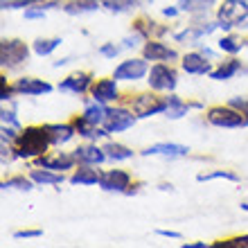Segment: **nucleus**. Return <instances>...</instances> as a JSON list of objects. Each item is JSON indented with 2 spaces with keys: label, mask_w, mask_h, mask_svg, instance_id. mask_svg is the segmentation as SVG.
<instances>
[{
  "label": "nucleus",
  "mask_w": 248,
  "mask_h": 248,
  "mask_svg": "<svg viewBox=\"0 0 248 248\" xmlns=\"http://www.w3.org/2000/svg\"><path fill=\"white\" fill-rule=\"evenodd\" d=\"M149 75V63L147 59H126L113 70V77L118 81H140Z\"/></svg>",
  "instance_id": "6e6552de"
},
{
  "label": "nucleus",
  "mask_w": 248,
  "mask_h": 248,
  "mask_svg": "<svg viewBox=\"0 0 248 248\" xmlns=\"http://www.w3.org/2000/svg\"><path fill=\"white\" fill-rule=\"evenodd\" d=\"M142 57L147 61H174V59H178V52L174 47L160 43L158 39H149V41H144V46H142Z\"/></svg>",
  "instance_id": "2eb2a0df"
},
{
  "label": "nucleus",
  "mask_w": 248,
  "mask_h": 248,
  "mask_svg": "<svg viewBox=\"0 0 248 248\" xmlns=\"http://www.w3.org/2000/svg\"><path fill=\"white\" fill-rule=\"evenodd\" d=\"M147 84H149L151 91H156V93H171L178 84V75L171 65L163 63V61H156L149 68Z\"/></svg>",
  "instance_id": "423d86ee"
},
{
  "label": "nucleus",
  "mask_w": 248,
  "mask_h": 248,
  "mask_svg": "<svg viewBox=\"0 0 248 248\" xmlns=\"http://www.w3.org/2000/svg\"><path fill=\"white\" fill-rule=\"evenodd\" d=\"M183 248H208V244H205V242H192V244L185 242Z\"/></svg>",
  "instance_id": "37998d69"
},
{
  "label": "nucleus",
  "mask_w": 248,
  "mask_h": 248,
  "mask_svg": "<svg viewBox=\"0 0 248 248\" xmlns=\"http://www.w3.org/2000/svg\"><path fill=\"white\" fill-rule=\"evenodd\" d=\"M156 235L160 237H167V239H181V232H176V230H156Z\"/></svg>",
  "instance_id": "a19ab883"
},
{
  "label": "nucleus",
  "mask_w": 248,
  "mask_h": 248,
  "mask_svg": "<svg viewBox=\"0 0 248 248\" xmlns=\"http://www.w3.org/2000/svg\"><path fill=\"white\" fill-rule=\"evenodd\" d=\"M192 104H187L185 99H181L178 95H170L167 97V111H165V118L170 120H181L183 115H187Z\"/></svg>",
  "instance_id": "cd10ccee"
},
{
  "label": "nucleus",
  "mask_w": 248,
  "mask_h": 248,
  "mask_svg": "<svg viewBox=\"0 0 248 248\" xmlns=\"http://www.w3.org/2000/svg\"><path fill=\"white\" fill-rule=\"evenodd\" d=\"M47 136H50V144L52 147H61V144L70 142L72 138L77 136L75 124H46Z\"/></svg>",
  "instance_id": "aec40b11"
},
{
  "label": "nucleus",
  "mask_w": 248,
  "mask_h": 248,
  "mask_svg": "<svg viewBox=\"0 0 248 248\" xmlns=\"http://www.w3.org/2000/svg\"><path fill=\"white\" fill-rule=\"evenodd\" d=\"M136 5H138V0H106L104 9L115 12V14H124V12H131Z\"/></svg>",
  "instance_id": "72a5a7b5"
},
{
  "label": "nucleus",
  "mask_w": 248,
  "mask_h": 248,
  "mask_svg": "<svg viewBox=\"0 0 248 248\" xmlns=\"http://www.w3.org/2000/svg\"><path fill=\"white\" fill-rule=\"evenodd\" d=\"M129 108L136 113L138 118H151V115H160L167 111V97H160L154 93H138L136 97H131Z\"/></svg>",
  "instance_id": "39448f33"
},
{
  "label": "nucleus",
  "mask_w": 248,
  "mask_h": 248,
  "mask_svg": "<svg viewBox=\"0 0 248 248\" xmlns=\"http://www.w3.org/2000/svg\"><path fill=\"white\" fill-rule=\"evenodd\" d=\"M106 113H108V108H106V104H99V102H88V104L84 106V113H81V118L86 120V122L91 124H97V126H104V118Z\"/></svg>",
  "instance_id": "bb28decb"
},
{
  "label": "nucleus",
  "mask_w": 248,
  "mask_h": 248,
  "mask_svg": "<svg viewBox=\"0 0 248 248\" xmlns=\"http://www.w3.org/2000/svg\"><path fill=\"white\" fill-rule=\"evenodd\" d=\"M106 0H70V2H65L61 9L65 14H70V16H79V14H91V12H97L104 7Z\"/></svg>",
  "instance_id": "4be33fe9"
},
{
  "label": "nucleus",
  "mask_w": 248,
  "mask_h": 248,
  "mask_svg": "<svg viewBox=\"0 0 248 248\" xmlns=\"http://www.w3.org/2000/svg\"><path fill=\"white\" fill-rule=\"evenodd\" d=\"M237 72H242V61L228 59V61H223L219 68H215V70L210 72V79H215V81H228V79L235 77Z\"/></svg>",
  "instance_id": "a878e982"
},
{
  "label": "nucleus",
  "mask_w": 248,
  "mask_h": 248,
  "mask_svg": "<svg viewBox=\"0 0 248 248\" xmlns=\"http://www.w3.org/2000/svg\"><path fill=\"white\" fill-rule=\"evenodd\" d=\"M16 95H25V97H39V95H47L52 93V84H47L46 79L36 77H20L12 84Z\"/></svg>",
  "instance_id": "9b49d317"
},
{
  "label": "nucleus",
  "mask_w": 248,
  "mask_h": 248,
  "mask_svg": "<svg viewBox=\"0 0 248 248\" xmlns=\"http://www.w3.org/2000/svg\"><path fill=\"white\" fill-rule=\"evenodd\" d=\"M77 163L75 154H65V151H57V154H43L36 158V167H47L54 171H65L72 170Z\"/></svg>",
  "instance_id": "ddd939ff"
},
{
  "label": "nucleus",
  "mask_w": 248,
  "mask_h": 248,
  "mask_svg": "<svg viewBox=\"0 0 248 248\" xmlns=\"http://www.w3.org/2000/svg\"><path fill=\"white\" fill-rule=\"evenodd\" d=\"M43 235V230H18L14 232V239H36Z\"/></svg>",
  "instance_id": "58836bf2"
},
{
  "label": "nucleus",
  "mask_w": 248,
  "mask_h": 248,
  "mask_svg": "<svg viewBox=\"0 0 248 248\" xmlns=\"http://www.w3.org/2000/svg\"><path fill=\"white\" fill-rule=\"evenodd\" d=\"M47 0H2V9H25V7L43 5Z\"/></svg>",
  "instance_id": "f704fd0d"
},
{
  "label": "nucleus",
  "mask_w": 248,
  "mask_h": 248,
  "mask_svg": "<svg viewBox=\"0 0 248 248\" xmlns=\"http://www.w3.org/2000/svg\"><path fill=\"white\" fill-rule=\"evenodd\" d=\"M215 248H248V235L232 237V239H226V242H217Z\"/></svg>",
  "instance_id": "c9c22d12"
},
{
  "label": "nucleus",
  "mask_w": 248,
  "mask_h": 248,
  "mask_svg": "<svg viewBox=\"0 0 248 248\" xmlns=\"http://www.w3.org/2000/svg\"><path fill=\"white\" fill-rule=\"evenodd\" d=\"M99 187L104 192H118V194H129L131 189V174L124 170H108L102 171Z\"/></svg>",
  "instance_id": "1a4fd4ad"
},
{
  "label": "nucleus",
  "mask_w": 248,
  "mask_h": 248,
  "mask_svg": "<svg viewBox=\"0 0 248 248\" xmlns=\"http://www.w3.org/2000/svg\"><path fill=\"white\" fill-rule=\"evenodd\" d=\"M2 124H14V126H20L18 120H16V113L12 111V108H2Z\"/></svg>",
  "instance_id": "ea45409f"
},
{
  "label": "nucleus",
  "mask_w": 248,
  "mask_h": 248,
  "mask_svg": "<svg viewBox=\"0 0 248 248\" xmlns=\"http://www.w3.org/2000/svg\"><path fill=\"white\" fill-rule=\"evenodd\" d=\"M120 50H122V47L115 46V43H104V46H99V54L106 57V59H115L120 54Z\"/></svg>",
  "instance_id": "e433bc0d"
},
{
  "label": "nucleus",
  "mask_w": 248,
  "mask_h": 248,
  "mask_svg": "<svg viewBox=\"0 0 248 248\" xmlns=\"http://www.w3.org/2000/svg\"><path fill=\"white\" fill-rule=\"evenodd\" d=\"M163 14H165V16H170V18H174V16H178V14H181V9H178V7H165Z\"/></svg>",
  "instance_id": "79ce46f5"
},
{
  "label": "nucleus",
  "mask_w": 248,
  "mask_h": 248,
  "mask_svg": "<svg viewBox=\"0 0 248 248\" xmlns=\"http://www.w3.org/2000/svg\"><path fill=\"white\" fill-rule=\"evenodd\" d=\"M219 27V23H192V25H185L183 32H176L174 34V39L178 41V43H185V46H199V41L203 39V36H208V34H212Z\"/></svg>",
  "instance_id": "9d476101"
},
{
  "label": "nucleus",
  "mask_w": 248,
  "mask_h": 248,
  "mask_svg": "<svg viewBox=\"0 0 248 248\" xmlns=\"http://www.w3.org/2000/svg\"><path fill=\"white\" fill-rule=\"evenodd\" d=\"M30 178H32L36 185H61L65 181L63 171H54L47 170V167H36V170L30 171Z\"/></svg>",
  "instance_id": "b1692460"
},
{
  "label": "nucleus",
  "mask_w": 248,
  "mask_h": 248,
  "mask_svg": "<svg viewBox=\"0 0 248 248\" xmlns=\"http://www.w3.org/2000/svg\"><path fill=\"white\" fill-rule=\"evenodd\" d=\"M242 210H246L248 212V203H242Z\"/></svg>",
  "instance_id": "c03bdc74"
},
{
  "label": "nucleus",
  "mask_w": 248,
  "mask_h": 248,
  "mask_svg": "<svg viewBox=\"0 0 248 248\" xmlns=\"http://www.w3.org/2000/svg\"><path fill=\"white\" fill-rule=\"evenodd\" d=\"M104 151H106V158L115 160V163H122V160H131L133 158V149H129L126 144H120V142H106Z\"/></svg>",
  "instance_id": "c85d7f7f"
},
{
  "label": "nucleus",
  "mask_w": 248,
  "mask_h": 248,
  "mask_svg": "<svg viewBox=\"0 0 248 248\" xmlns=\"http://www.w3.org/2000/svg\"><path fill=\"white\" fill-rule=\"evenodd\" d=\"M30 59V47L20 39H5L0 43V63L7 70H16Z\"/></svg>",
  "instance_id": "20e7f679"
},
{
  "label": "nucleus",
  "mask_w": 248,
  "mask_h": 248,
  "mask_svg": "<svg viewBox=\"0 0 248 248\" xmlns=\"http://www.w3.org/2000/svg\"><path fill=\"white\" fill-rule=\"evenodd\" d=\"M183 70L187 75H210L212 72V65H210V59L203 52H189L183 57L181 61Z\"/></svg>",
  "instance_id": "a211bd4d"
},
{
  "label": "nucleus",
  "mask_w": 248,
  "mask_h": 248,
  "mask_svg": "<svg viewBox=\"0 0 248 248\" xmlns=\"http://www.w3.org/2000/svg\"><path fill=\"white\" fill-rule=\"evenodd\" d=\"M95 84L93 81L91 72H72L59 84L61 93H72V95H84V93L91 91V86Z\"/></svg>",
  "instance_id": "4468645a"
},
{
  "label": "nucleus",
  "mask_w": 248,
  "mask_h": 248,
  "mask_svg": "<svg viewBox=\"0 0 248 248\" xmlns=\"http://www.w3.org/2000/svg\"><path fill=\"white\" fill-rule=\"evenodd\" d=\"M189 154V147L176 142H156L142 151V156H167V158H183Z\"/></svg>",
  "instance_id": "f3484780"
},
{
  "label": "nucleus",
  "mask_w": 248,
  "mask_h": 248,
  "mask_svg": "<svg viewBox=\"0 0 248 248\" xmlns=\"http://www.w3.org/2000/svg\"><path fill=\"white\" fill-rule=\"evenodd\" d=\"M246 46H248V43H246Z\"/></svg>",
  "instance_id": "a18cd8bd"
},
{
  "label": "nucleus",
  "mask_w": 248,
  "mask_h": 248,
  "mask_svg": "<svg viewBox=\"0 0 248 248\" xmlns=\"http://www.w3.org/2000/svg\"><path fill=\"white\" fill-rule=\"evenodd\" d=\"M72 124H75V129H77V136L86 138V140H91V142H97V140H102V138H108V136H111V133H108L104 126H97V124L86 122L81 115H77V118L72 120Z\"/></svg>",
  "instance_id": "6ab92c4d"
},
{
  "label": "nucleus",
  "mask_w": 248,
  "mask_h": 248,
  "mask_svg": "<svg viewBox=\"0 0 248 248\" xmlns=\"http://www.w3.org/2000/svg\"><path fill=\"white\" fill-rule=\"evenodd\" d=\"M72 154H75V158H77L79 165H95V167H97V165H102L104 160H108L104 147H97V144H93V142L79 144Z\"/></svg>",
  "instance_id": "dca6fc26"
},
{
  "label": "nucleus",
  "mask_w": 248,
  "mask_h": 248,
  "mask_svg": "<svg viewBox=\"0 0 248 248\" xmlns=\"http://www.w3.org/2000/svg\"><path fill=\"white\" fill-rule=\"evenodd\" d=\"M95 165H79L75 174L70 176V183L72 185H86V187H91V185H99V178H102V171L93 170Z\"/></svg>",
  "instance_id": "412c9836"
},
{
  "label": "nucleus",
  "mask_w": 248,
  "mask_h": 248,
  "mask_svg": "<svg viewBox=\"0 0 248 248\" xmlns=\"http://www.w3.org/2000/svg\"><path fill=\"white\" fill-rule=\"evenodd\" d=\"M228 104L232 108H237V111H242L244 115H248V97H230Z\"/></svg>",
  "instance_id": "4c0bfd02"
},
{
  "label": "nucleus",
  "mask_w": 248,
  "mask_h": 248,
  "mask_svg": "<svg viewBox=\"0 0 248 248\" xmlns=\"http://www.w3.org/2000/svg\"><path fill=\"white\" fill-rule=\"evenodd\" d=\"M2 187L5 189H25V192H30V189H34V181L30 176H12V178H7V181H2Z\"/></svg>",
  "instance_id": "2f4dec72"
},
{
  "label": "nucleus",
  "mask_w": 248,
  "mask_h": 248,
  "mask_svg": "<svg viewBox=\"0 0 248 248\" xmlns=\"http://www.w3.org/2000/svg\"><path fill=\"white\" fill-rule=\"evenodd\" d=\"M138 115L131 108H124V106H115V108H108L104 118V129L108 133H122V131L133 129Z\"/></svg>",
  "instance_id": "0eeeda50"
},
{
  "label": "nucleus",
  "mask_w": 248,
  "mask_h": 248,
  "mask_svg": "<svg viewBox=\"0 0 248 248\" xmlns=\"http://www.w3.org/2000/svg\"><path fill=\"white\" fill-rule=\"evenodd\" d=\"M217 5V0H178V9L189 16H205Z\"/></svg>",
  "instance_id": "393cba45"
},
{
  "label": "nucleus",
  "mask_w": 248,
  "mask_h": 248,
  "mask_svg": "<svg viewBox=\"0 0 248 248\" xmlns=\"http://www.w3.org/2000/svg\"><path fill=\"white\" fill-rule=\"evenodd\" d=\"M61 43H63V41H61L59 36H54V39H36L34 41V46H32V50L39 54V57H50Z\"/></svg>",
  "instance_id": "7c9ffc66"
},
{
  "label": "nucleus",
  "mask_w": 248,
  "mask_h": 248,
  "mask_svg": "<svg viewBox=\"0 0 248 248\" xmlns=\"http://www.w3.org/2000/svg\"><path fill=\"white\" fill-rule=\"evenodd\" d=\"M205 120H208L212 126H219V129H246L248 126V115H244L242 111L232 108L230 104L208 108Z\"/></svg>",
  "instance_id": "7ed1b4c3"
},
{
  "label": "nucleus",
  "mask_w": 248,
  "mask_h": 248,
  "mask_svg": "<svg viewBox=\"0 0 248 248\" xmlns=\"http://www.w3.org/2000/svg\"><path fill=\"white\" fill-rule=\"evenodd\" d=\"M217 46H219V50H221V52L237 54V52H242V47L246 46V43H244L242 36H237V34H223Z\"/></svg>",
  "instance_id": "c756f323"
},
{
  "label": "nucleus",
  "mask_w": 248,
  "mask_h": 248,
  "mask_svg": "<svg viewBox=\"0 0 248 248\" xmlns=\"http://www.w3.org/2000/svg\"><path fill=\"white\" fill-rule=\"evenodd\" d=\"M217 23L223 32L248 30V0H223L217 9Z\"/></svg>",
  "instance_id": "f03ea898"
},
{
  "label": "nucleus",
  "mask_w": 248,
  "mask_h": 248,
  "mask_svg": "<svg viewBox=\"0 0 248 248\" xmlns=\"http://www.w3.org/2000/svg\"><path fill=\"white\" fill-rule=\"evenodd\" d=\"M217 178L232 181V183H237V181H239V176H237V174H232V171H228V170H217V171H208V174H199V176H196V181H199V183H205V181H217Z\"/></svg>",
  "instance_id": "473e14b6"
},
{
  "label": "nucleus",
  "mask_w": 248,
  "mask_h": 248,
  "mask_svg": "<svg viewBox=\"0 0 248 248\" xmlns=\"http://www.w3.org/2000/svg\"><path fill=\"white\" fill-rule=\"evenodd\" d=\"M133 30L142 34L147 41H149V39H158V36H163V34L170 32L167 27H158V23H156V20H151L149 16H140V18L133 23Z\"/></svg>",
  "instance_id": "5701e85b"
},
{
  "label": "nucleus",
  "mask_w": 248,
  "mask_h": 248,
  "mask_svg": "<svg viewBox=\"0 0 248 248\" xmlns=\"http://www.w3.org/2000/svg\"><path fill=\"white\" fill-rule=\"evenodd\" d=\"M91 97L99 104H111L118 102L120 97V88H118V79L115 77H106V79H97L91 86Z\"/></svg>",
  "instance_id": "f8f14e48"
},
{
  "label": "nucleus",
  "mask_w": 248,
  "mask_h": 248,
  "mask_svg": "<svg viewBox=\"0 0 248 248\" xmlns=\"http://www.w3.org/2000/svg\"><path fill=\"white\" fill-rule=\"evenodd\" d=\"M50 136H47L46 124L41 126H27L25 131H20L18 140L14 142V154L16 158H39L50 149Z\"/></svg>",
  "instance_id": "f257e3e1"
}]
</instances>
